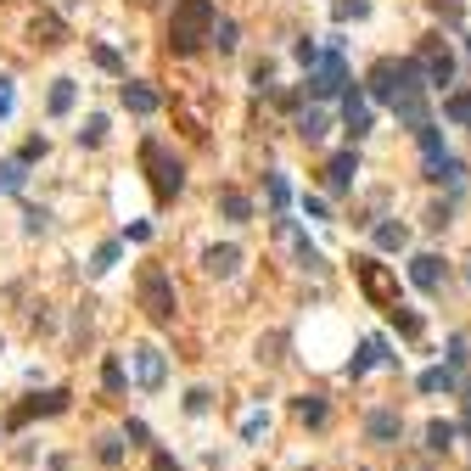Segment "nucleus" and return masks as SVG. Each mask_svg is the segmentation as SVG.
<instances>
[{
    "instance_id": "nucleus-17",
    "label": "nucleus",
    "mask_w": 471,
    "mask_h": 471,
    "mask_svg": "<svg viewBox=\"0 0 471 471\" xmlns=\"http://www.w3.org/2000/svg\"><path fill=\"white\" fill-rule=\"evenodd\" d=\"M73 101H79V84H73V79H51L46 113H51V118H68V113H73Z\"/></svg>"
},
{
    "instance_id": "nucleus-11",
    "label": "nucleus",
    "mask_w": 471,
    "mask_h": 471,
    "mask_svg": "<svg viewBox=\"0 0 471 471\" xmlns=\"http://www.w3.org/2000/svg\"><path fill=\"white\" fill-rule=\"evenodd\" d=\"M29 34H34V39H39V46H46V51H56L62 39H68V23H62L56 12H34V23H29Z\"/></svg>"
},
{
    "instance_id": "nucleus-28",
    "label": "nucleus",
    "mask_w": 471,
    "mask_h": 471,
    "mask_svg": "<svg viewBox=\"0 0 471 471\" xmlns=\"http://www.w3.org/2000/svg\"><path fill=\"white\" fill-rule=\"evenodd\" d=\"M101 388H107V393H124V359H118V354H107V365H101Z\"/></svg>"
},
{
    "instance_id": "nucleus-10",
    "label": "nucleus",
    "mask_w": 471,
    "mask_h": 471,
    "mask_svg": "<svg viewBox=\"0 0 471 471\" xmlns=\"http://www.w3.org/2000/svg\"><path fill=\"white\" fill-rule=\"evenodd\" d=\"M62 410H68V393L56 388V393H46V398H29L23 410H12V426H29L34 415H62Z\"/></svg>"
},
{
    "instance_id": "nucleus-24",
    "label": "nucleus",
    "mask_w": 471,
    "mask_h": 471,
    "mask_svg": "<svg viewBox=\"0 0 471 471\" xmlns=\"http://www.w3.org/2000/svg\"><path fill=\"white\" fill-rule=\"evenodd\" d=\"M326 130H331V118L320 113V107H309V113H297V135H304V141H326Z\"/></svg>"
},
{
    "instance_id": "nucleus-4",
    "label": "nucleus",
    "mask_w": 471,
    "mask_h": 471,
    "mask_svg": "<svg viewBox=\"0 0 471 471\" xmlns=\"http://www.w3.org/2000/svg\"><path fill=\"white\" fill-rule=\"evenodd\" d=\"M415 62H421V73H426V84H455V51L443 46V39L432 34V39H421V51H415Z\"/></svg>"
},
{
    "instance_id": "nucleus-35",
    "label": "nucleus",
    "mask_w": 471,
    "mask_h": 471,
    "mask_svg": "<svg viewBox=\"0 0 471 471\" xmlns=\"http://www.w3.org/2000/svg\"><path fill=\"white\" fill-rule=\"evenodd\" d=\"M259 432H270V415H264V410H253V415L242 421V438L253 443V438H259Z\"/></svg>"
},
{
    "instance_id": "nucleus-26",
    "label": "nucleus",
    "mask_w": 471,
    "mask_h": 471,
    "mask_svg": "<svg viewBox=\"0 0 471 471\" xmlns=\"http://www.w3.org/2000/svg\"><path fill=\"white\" fill-rule=\"evenodd\" d=\"M455 381H460L455 365H438V371H426V376H421V393H449Z\"/></svg>"
},
{
    "instance_id": "nucleus-6",
    "label": "nucleus",
    "mask_w": 471,
    "mask_h": 471,
    "mask_svg": "<svg viewBox=\"0 0 471 471\" xmlns=\"http://www.w3.org/2000/svg\"><path fill=\"white\" fill-rule=\"evenodd\" d=\"M130 359H135V381H141L146 393H158L163 381H168V359H163V348H158V342H141V348H135Z\"/></svg>"
},
{
    "instance_id": "nucleus-16",
    "label": "nucleus",
    "mask_w": 471,
    "mask_h": 471,
    "mask_svg": "<svg viewBox=\"0 0 471 471\" xmlns=\"http://www.w3.org/2000/svg\"><path fill=\"white\" fill-rule=\"evenodd\" d=\"M281 236H287V242H292V253H297V264H304V270H326V259H320V247H309V236H297V225L292 219H281Z\"/></svg>"
},
{
    "instance_id": "nucleus-43",
    "label": "nucleus",
    "mask_w": 471,
    "mask_h": 471,
    "mask_svg": "<svg viewBox=\"0 0 471 471\" xmlns=\"http://www.w3.org/2000/svg\"><path fill=\"white\" fill-rule=\"evenodd\" d=\"M135 6H158V0H135Z\"/></svg>"
},
{
    "instance_id": "nucleus-30",
    "label": "nucleus",
    "mask_w": 471,
    "mask_h": 471,
    "mask_svg": "<svg viewBox=\"0 0 471 471\" xmlns=\"http://www.w3.org/2000/svg\"><path fill=\"white\" fill-rule=\"evenodd\" d=\"M287 202H292V185H287V175H270V208H275V213H287Z\"/></svg>"
},
{
    "instance_id": "nucleus-2",
    "label": "nucleus",
    "mask_w": 471,
    "mask_h": 471,
    "mask_svg": "<svg viewBox=\"0 0 471 471\" xmlns=\"http://www.w3.org/2000/svg\"><path fill=\"white\" fill-rule=\"evenodd\" d=\"M141 168H146V180H152V197L158 202H175L180 191H185V163L168 152L163 141H141Z\"/></svg>"
},
{
    "instance_id": "nucleus-21",
    "label": "nucleus",
    "mask_w": 471,
    "mask_h": 471,
    "mask_svg": "<svg viewBox=\"0 0 471 471\" xmlns=\"http://www.w3.org/2000/svg\"><path fill=\"white\" fill-rule=\"evenodd\" d=\"M297 421H304V426H326V421H331L326 393H304V398H297Z\"/></svg>"
},
{
    "instance_id": "nucleus-27",
    "label": "nucleus",
    "mask_w": 471,
    "mask_h": 471,
    "mask_svg": "<svg viewBox=\"0 0 471 471\" xmlns=\"http://www.w3.org/2000/svg\"><path fill=\"white\" fill-rule=\"evenodd\" d=\"M449 443H455V421H432V426H426V449H432V455H443Z\"/></svg>"
},
{
    "instance_id": "nucleus-31",
    "label": "nucleus",
    "mask_w": 471,
    "mask_h": 471,
    "mask_svg": "<svg viewBox=\"0 0 471 471\" xmlns=\"http://www.w3.org/2000/svg\"><path fill=\"white\" fill-rule=\"evenodd\" d=\"M113 264H118V242H101V247H96V259H90V275H107Z\"/></svg>"
},
{
    "instance_id": "nucleus-37",
    "label": "nucleus",
    "mask_w": 471,
    "mask_h": 471,
    "mask_svg": "<svg viewBox=\"0 0 471 471\" xmlns=\"http://www.w3.org/2000/svg\"><path fill=\"white\" fill-rule=\"evenodd\" d=\"M12 107H17V96H12V79H0V124L12 118Z\"/></svg>"
},
{
    "instance_id": "nucleus-33",
    "label": "nucleus",
    "mask_w": 471,
    "mask_h": 471,
    "mask_svg": "<svg viewBox=\"0 0 471 471\" xmlns=\"http://www.w3.org/2000/svg\"><path fill=\"white\" fill-rule=\"evenodd\" d=\"M101 141H107V118L96 113V118H90V124L79 130V146H101Z\"/></svg>"
},
{
    "instance_id": "nucleus-20",
    "label": "nucleus",
    "mask_w": 471,
    "mask_h": 471,
    "mask_svg": "<svg viewBox=\"0 0 471 471\" xmlns=\"http://www.w3.org/2000/svg\"><path fill=\"white\" fill-rule=\"evenodd\" d=\"M371 236H376V247H381V253H398V247H410V230H404L398 219H381Z\"/></svg>"
},
{
    "instance_id": "nucleus-38",
    "label": "nucleus",
    "mask_w": 471,
    "mask_h": 471,
    "mask_svg": "<svg viewBox=\"0 0 471 471\" xmlns=\"http://www.w3.org/2000/svg\"><path fill=\"white\" fill-rule=\"evenodd\" d=\"M96 62H101L107 73H118V68H124V62H118V51H113V46H96Z\"/></svg>"
},
{
    "instance_id": "nucleus-29",
    "label": "nucleus",
    "mask_w": 471,
    "mask_h": 471,
    "mask_svg": "<svg viewBox=\"0 0 471 471\" xmlns=\"http://www.w3.org/2000/svg\"><path fill=\"white\" fill-rule=\"evenodd\" d=\"M96 460H101V466H118V460H124V438H118V432H107V438L96 443Z\"/></svg>"
},
{
    "instance_id": "nucleus-41",
    "label": "nucleus",
    "mask_w": 471,
    "mask_h": 471,
    "mask_svg": "<svg viewBox=\"0 0 471 471\" xmlns=\"http://www.w3.org/2000/svg\"><path fill=\"white\" fill-rule=\"evenodd\" d=\"M426 225H432V230H443V225H449V202H432V213H426Z\"/></svg>"
},
{
    "instance_id": "nucleus-34",
    "label": "nucleus",
    "mask_w": 471,
    "mask_h": 471,
    "mask_svg": "<svg viewBox=\"0 0 471 471\" xmlns=\"http://www.w3.org/2000/svg\"><path fill=\"white\" fill-rule=\"evenodd\" d=\"M0 191H23V158H17V163H6V168H0Z\"/></svg>"
},
{
    "instance_id": "nucleus-32",
    "label": "nucleus",
    "mask_w": 471,
    "mask_h": 471,
    "mask_svg": "<svg viewBox=\"0 0 471 471\" xmlns=\"http://www.w3.org/2000/svg\"><path fill=\"white\" fill-rule=\"evenodd\" d=\"M208 46H219V51H236V23L230 17H219V23H213V39Z\"/></svg>"
},
{
    "instance_id": "nucleus-15",
    "label": "nucleus",
    "mask_w": 471,
    "mask_h": 471,
    "mask_svg": "<svg viewBox=\"0 0 471 471\" xmlns=\"http://www.w3.org/2000/svg\"><path fill=\"white\" fill-rule=\"evenodd\" d=\"M388 342H381V337H365V342H359V354H354V365H348V376H365L371 365H388Z\"/></svg>"
},
{
    "instance_id": "nucleus-1",
    "label": "nucleus",
    "mask_w": 471,
    "mask_h": 471,
    "mask_svg": "<svg viewBox=\"0 0 471 471\" xmlns=\"http://www.w3.org/2000/svg\"><path fill=\"white\" fill-rule=\"evenodd\" d=\"M213 0H175V17H168V51L175 56H197L213 39Z\"/></svg>"
},
{
    "instance_id": "nucleus-39",
    "label": "nucleus",
    "mask_w": 471,
    "mask_h": 471,
    "mask_svg": "<svg viewBox=\"0 0 471 471\" xmlns=\"http://www.w3.org/2000/svg\"><path fill=\"white\" fill-rule=\"evenodd\" d=\"M320 56H326V51H320V46H314V39H304V46H297V62H304V68H314V62H320Z\"/></svg>"
},
{
    "instance_id": "nucleus-14",
    "label": "nucleus",
    "mask_w": 471,
    "mask_h": 471,
    "mask_svg": "<svg viewBox=\"0 0 471 471\" xmlns=\"http://www.w3.org/2000/svg\"><path fill=\"white\" fill-rule=\"evenodd\" d=\"M398 432H404L398 410H371V415H365V438H371V443H393Z\"/></svg>"
},
{
    "instance_id": "nucleus-19",
    "label": "nucleus",
    "mask_w": 471,
    "mask_h": 471,
    "mask_svg": "<svg viewBox=\"0 0 471 471\" xmlns=\"http://www.w3.org/2000/svg\"><path fill=\"white\" fill-rule=\"evenodd\" d=\"M219 213H225L230 225H247V219H253V202H247V191L225 185V191H219Z\"/></svg>"
},
{
    "instance_id": "nucleus-9",
    "label": "nucleus",
    "mask_w": 471,
    "mask_h": 471,
    "mask_svg": "<svg viewBox=\"0 0 471 471\" xmlns=\"http://www.w3.org/2000/svg\"><path fill=\"white\" fill-rule=\"evenodd\" d=\"M342 124H348V135H354V141H365V135H371V101H365V90H359V84H354L348 96H342Z\"/></svg>"
},
{
    "instance_id": "nucleus-36",
    "label": "nucleus",
    "mask_w": 471,
    "mask_h": 471,
    "mask_svg": "<svg viewBox=\"0 0 471 471\" xmlns=\"http://www.w3.org/2000/svg\"><path fill=\"white\" fill-rule=\"evenodd\" d=\"M371 0H337V23H348V17H365Z\"/></svg>"
},
{
    "instance_id": "nucleus-23",
    "label": "nucleus",
    "mask_w": 471,
    "mask_h": 471,
    "mask_svg": "<svg viewBox=\"0 0 471 471\" xmlns=\"http://www.w3.org/2000/svg\"><path fill=\"white\" fill-rule=\"evenodd\" d=\"M393 113L410 124V130H426V101H421V90H415V96H398V101H393Z\"/></svg>"
},
{
    "instance_id": "nucleus-7",
    "label": "nucleus",
    "mask_w": 471,
    "mask_h": 471,
    "mask_svg": "<svg viewBox=\"0 0 471 471\" xmlns=\"http://www.w3.org/2000/svg\"><path fill=\"white\" fill-rule=\"evenodd\" d=\"M354 270H359V287L376 297V309H388V314H393V309H398V292H393L388 275H381V264H376V259H359Z\"/></svg>"
},
{
    "instance_id": "nucleus-12",
    "label": "nucleus",
    "mask_w": 471,
    "mask_h": 471,
    "mask_svg": "<svg viewBox=\"0 0 471 471\" xmlns=\"http://www.w3.org/2000/svg\"><path fill=\"white\" fill-rule=\"evenodd\" d=\"M202 270L219 275V281H230V275L242 270V247H230V242H225V247H208V253H202Z\"/></svg>"
},
{
    "instance_id": "nucleus-25",
    "label": "nucleus",
    "mask_w": 471,
    "mask_h": 471,
    "mask_svg": "<svg viewBox=\"0 0 471 471\" xmlns=\"http://www.w3.org/2000/svg\"><path fill=\"white\" fill-rule=\"evenodd\" d=\"M443 118H449V124H466V130H471V90H455V96H449V101H443Z\"/></svg>"
},
{
    "instance_id": "nucleus-18",
    "label": "nucleus",
    "mask_w": 471,
    "mask_h": 471,
    "mask_svg": "<svg viewBox=\"0 0 471 471\" xmlns=\"http://www.w3.org/2000/svg\"><path fill=\"white\" fill-rule=\"evenodd\" d=\"M124 107H130V113H158V90L152 84H141V79H124Z\"/></svg>"
},
{
    "instance_id": "nucleus-3",
    "label": "nucleus",
    "mask_w": 471,
    "mask_h": 471,
    "mask_svg": "<svg viewBox=\"0 0 471 471\" xmlns=\"http://www.w3.org/2000/svg\"><path fill=\"white\" fill-rule=\"evenodd\" d=\"M135 297H141V309H146V320H152V326H175L180 297H175V281H168L163 264H146V270H141Z\"/></svg>"
},
{
    "instance_id": "nucleus-42",
    "label": "nucleus",
    "mask_w": 471,
    "mask_h": 471,
    "mask_svg": "<svg viewBox=\"0 0 471 471\" xmlns=\"http://www.w3.org/2000/svg\"><path fill=\"white\" fill-rule=\"evenodd\" d=\"M152 471H180V466H175V460H168L163 449H158V455H152Z\"/></svg>"
},
{
    "instance_id": "nucleus-22",
    "label": "nucleus",
    "mask_w": 471,
    "mask_h": 471,
    "mask_svg": "<svg viewBox=\"0 0 471 471\" xmlns=\"http://www.w3.org/2000/svg\"><path fill=\"white\" fill-rule=\"evenodd\" d=\"M460 175H466V168H460V158H449V152H443V158H426V180H438V185H455Z\"/></svg>"
},
{
    "instance_id": "nucleus-40",
    "label": "nucleus",
    "mask_w": 471,
    "mask_h": 471,
    "mask_svg": "<svg viewBox=\"0 0 471 471\" xmlns=\"http://www.w3.org/2000/svg\"><path fill=\"white\" fill-rule=\"evenodd\" d=\"M253 84H259V90H275V68H270V62H259V68H253Z\"/></svg>"
},
{
    "instance_id": "nucleus-5",
    "label": "nucleus",
    "mask_w": 471,
    "mask_h": 471,
    "mask_svg": "<svg viewBox=\"0 0 471 471\" xmlns=\"http://www.w3.org/2000/svg\"><path fill=\"white\" fill-rule=\"evenodd\" d=\"M342 84H348V68H342V51L331 46L326 56L314 62V73H309V84H304V90H309V96H320V101H326V96H337V90H342Z\"/></svg>"
},
{
    "instance_id": "nucleus-13",
    "label": "nucleus",
    "mask_w": 471,
    "mask_h": 471,
    "mask_svg": "<svg viewBox=\"0 0 471 471\" xmlns=\"http://www.w3.org/2000/svg\"><path fill=\"white\" fill-rule=\"evenodd\" d=\"M354 175H359V152H354V146H348V152H337V158L326 163V185H331V191H348Z\"/></svg>"
},
{
    "instance_id": "nucleus-8",
    "label": "nucleus",
    "mask_w": 471,
    "mask_h": 471,
    "mask_svg": "<svg viewBox=\"0 0 471 471\" xmlns=\"http://www.w3.org/2000/svg\"><path fill=\"white\" fill-rule=\"evenodd\" d=\"M410 281H415L421 292H443V281H449V264L438 259V253H415V259H410Z\"/></svg>"
}]
</instances>
